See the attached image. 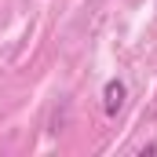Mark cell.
<instances>
[{
	"instance_id": "1",
	"label": "cell",
	"mask_w": 157,
	"mask_h": 157,
	"mask_svg": "<svg viewBox=\"0 0 157 157\" xmlns=\"http://www.w3.org/2000/svg\"><path fill=\"white\" fill-rule=\"evenodd\" d=\"M124 80H106V88H102V110L110 113V117H117L121 106H124Z\"/></svg>"
}]
</instances>
